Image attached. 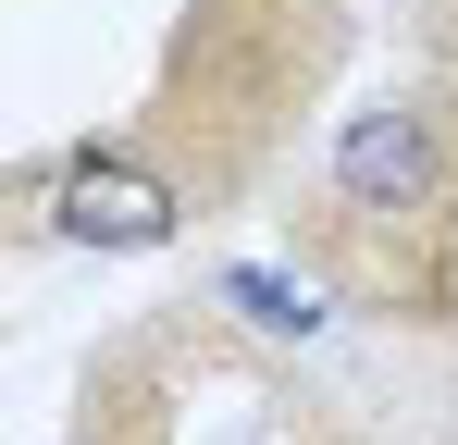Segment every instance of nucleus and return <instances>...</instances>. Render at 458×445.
Here are the masks:
<instances>
[{
    "label": "nucleus",
    "mask_w": 458,
    "mask_h": 445,
    "mask_svg": "<svg viewBox=\"0 0 458 445\" xmlns=\"http://www.w3.org/2000/svg\"><path fill=\"white\" fill-rule=\"evenodd\" d=\"M174 211H186V186H174L161 161H137V148H75L63 186H50V222H63L75 248H161Z\"/></svg>",
    "instance_id": "obj_2"
},
{
    "label": "nucleus",
    "mask_w": 458,
    "mask_h": 445,
    "mask_svg": "<svg viewBox=\"0 0 458 445\" xmlns=\"http://www.w3.org/2000/svg\"><path fill=\"white\" fill-rule=\"evenodd\" d=\"M335 198L360 222L446 211V137H434V112H421V99H372V112L335 137Z\"/></svg>",
    "instance_id": "obj_1"
}]
</instances>
